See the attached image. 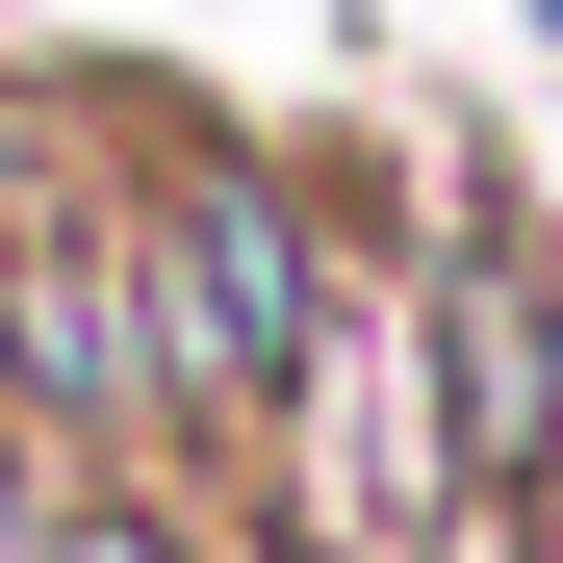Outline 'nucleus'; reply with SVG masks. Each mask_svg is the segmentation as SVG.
<instances>
[{"label": "nucleus", "mask_w": 563, "mask_h": 563, "mask_svg": "<svg viewBox=\"0 0 563 563\" xmlns=\"http://www.w3.org/2000/svg\"><path fill=\"white\" fill-rule=\"evenodd\" d=\"M179 282H206V385H282V358H308V256H282L231 179L179 206Z\"/></svg>", "instance_id": "f257e3e1"}, {"label": "nucleus", "mask_w": 563, "mask_h": 563, "mask_svg": "<svg viewBox=\"0 0 563 563\" xmlns=\"http://www.w3.org/2000/svg\"><path fill=\"white\" fill-rule=\"evenodd\" d=\"M461 435H487V461L538 435V282L512 256H461Z\"/></svg>", "instance_id": "f03ea898"}]
</instances>
